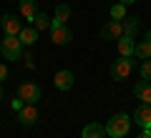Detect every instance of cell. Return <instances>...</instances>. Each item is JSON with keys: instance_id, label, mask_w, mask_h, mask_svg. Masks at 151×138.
I'll use <instances>...</instances> for the list:
<instances>
[{"instance_id": "obj_27", "label": "cell", "mask_w": 151, "mask_h": 138, "mask_svg": "<svg viewBox=\"0 0 151 138\" xmlns=\"http://www.w3.org/2000/svg\"><path fill=\"white\" fill-rule=\"evenodd\" d=\"M144 40H146V43H149V45H151V30L146 33V38H144Z\"/></svg>"}, {"instance_id": "obj_26", "label": "cell", "mask_w": 151, "mask_h": 138, "mask_svg": "<svg viewBox=\"0 0 151 138\" xmlns=\"http://www.w3.org/2000/svg\"><path fill=\"white\" fill-rule=\"evenodd\" d=\"M139 138H151V131H144V133H141Z\"/></svg>"}, {"instance_id": "obj_6", "label": "cell", "mask_w": 151, "mask_h": 138, "mask_svg": "<svg viewBox=\"0 0 151 138\" xmlns=\"http://www.w3.org/2000/svg\"><path fill=\"white\" fill-rule=\"evenodd\" d=\"M101 38L103 40H119V38H124V23L121 20H108L101 28Z\"/></svg>"}, {"instance_id": "obj_1", "label": "cell", "mask_w": 151, "mask_h": 138, "mask_svg": "<svg viewBox=\"0 0 151 138\" xmlns=\"http://www.w3.org/2000/svg\"><path fill=\"white\" fill-rule=\"evenodd\" d=\"M131 116H126V113H116V116L108 118V123L103 128H106V136L108 138H126L131 131Z\"/></svg>"}, {"instance_id": "obj_10", "label": "cell", "mask_w": 151, "mask_h": 138, "mask_svg": "<svg viewBox=\"0 0 151 138\" xmlns=\"http://www.w3.org/2000/svg\"><path fill=\"white\" fill-rule=\"evenodd\" d=\"M0 25L5 30V35H18V33L23 30V23L18 20L15 15H10V13H5V15L0 18Z\"/></svg>"}, {"instance_id": "obj_4", "label": "cell", "mask_w": 151, "mask_h": 138, "mask_svg": "<svg viewBox=\"0 0 151 138\" xmlns=\"http://www.w3.org/2000/svg\"><path fill=\"white\" fill-rule=\"evenodd\" d=\"M18 96L23 98L25 103H38L40 101V85H35V83H20L18 85Z\"/></svg>"}, {"instance_id": "obj_2", "label": "cell", "mask_w": 151, "mask_h": 138, "mask_svg": "<svg viewBox=\"0 0 151 138\" xmlns=\"http://www.w3.org/2000/svg\"><path fill=\"white\" fill-rule=\"evenodd\" d=\"M0 55L5 60H20L23 58V43L18 40V35H5L0 40Z\"/></svg>"}, {"instance_id": "obj_3", "label": "cell", "mask_w": 151, "mask_h": 138, "mask_svg": "<svg viewBox=\"0 0 151 138\" xmlns=\"http://www.w3.org/2000/svg\"><path fill=\"white\" fill-rule=\"evenodd\" d=\"M134 65H136L134 55H131V58H119L111 65V78L113 80H126L131 73H134Z\"/></svg>"}, {"instance_id": "obj_15", "label": "cell", "mask_w": 151, "mask_h": 138, "mask_svg": "<svg viewBox=\"0 0 151 138\" xmlns=\"http://www.w3.org/2000/svg\"><path fill=\"white\" fill-rule=\"evenodd\" d=\"M103 136H106V128L101 123H88L81 131V138H103Z\"/></svg>"}, {"instance_id": "obj_22", "label": "cell", "mask_w": 151, "mask_h": 138, "mask_svg": "<svg viewBox=\"0 0 151 138\" xmlns=\"http://www.w3.org/2000/svg\"><path fill=\"white\" fill-rule=\"evenodd\" d=\"M23 106H25V101H23L20 96H18V98H13V101H10V111H13V113H18V111L23 108Z\"/></svg>"}, {"instance_id": "obj_21", "label": "cell", "mask_w": 151, "mask_h": 138, "mask_svg": "<svg viewBox=\"0 0 151 138\" xmlns=\"http://www.w3.org/2000/svg\"><path fill=\"white\" fill-rule=\"evenodd\" d=\"M141 78H144V80H149V83H151V58L141 63Z\"/></svg>"}, {"instance_id": "obj_17", "label": "cell", "mask_w": 151, "mask_h": 138, "mask_svg": "<svg viewBox=\"0 0 151 138\" xmlns=\"http://www.w3.org/2000/svg\"><path fill=\"white\" fill-rule=\"evenodd\" d=\"M35 0H20V15L25 18L28 23H33L35 20Z\"/></svg>"}, {"instance_id": "obj_12", "label": "cell", "mask_w": 151, "mask_h": 138, "mask_svg": "<svg viewBox=\"0 0 151 138\" xmlns=\"http://www.w3.org/2000/svg\"><path fill=\"white\" fill-rule=\"evenodd\" d=\"M116 48H119V55H121V58H131L134 50H136V40H134V38H129V35H124V38L116 40ZM134 58H136V55H134Z\"/></svg>"}, {"instance_id": "obj_8", "label": "cell", "mask_w": 151, "mask_h": 138, "mask_svg": "<svg viewBox=\"0 0 151 138\" xmlns=\"http://www.w3.org/2000/svg\"><path fill=\"white\" fill-rule=\"evenodd\" d=\"M15 116H18V123H23V126H33V123L38 121V108H35V103H25Z\"/></svg>"}, {"instance_id": "obj_14", "label": "cell", "mask_w": 151, "mask_h": 138, "mask_svg": "<svg viewBox=\"0 0 151 138\" xmlns=\"http://www.w3.org/2000/svg\"><path fill=\"white\" fill-rule=\"evenodd\" d=\"M18 40L23 43V45H35V40H38V30L33 25H23V30L18 33Z\"/></svg>"}, {"instance_id": "obj_7", "label": "cell", "mask_w": 151, "mask_h": 138, "mask_svg": "<svg viewBox=\"0 0 151 138\" xmlns=\"http://www.w3.org/2000/svg\"><path fill=\"white\" fill-rule=\"evenodd\" d=\"M50 40H53L55 45H68V43L73 40V33L65 25H50Z\"/></svg>"}, {"instance_id": "obj_5", "label": "cell", "mask_w": 151, "mask_h": 138, "mask_svg": "<svg viewBox=\"0 0 151 138\" xmlns=\"http://www.w3.org/2000/svg\"><path fill=\"white\" fill-rule=\"evenodd\" d=\"M131 121H136V126H141L144 131H151V106H146V103L136 106V111H134V116H131Z\"/></svg>"}, {"instance_id": "obj_25", "label": "cell", "mask_w": 151, "mask_h": 138, "mask_svg": "<svg viewBox=\"0 0 151 138\" xmlns=\"http://www.w3.org/2000/svg\"><path fill=\"white\" fill-rule=\"evenodd\" d=\"M119 3H121V5H134L136 0H119Z\"/></svg>"}, {"instance_id": "obj_23", "label": "cell", "mask_w": 151, "mask_h": 138, "mask_svg": "<svg viewBox=\"0 0 151 138\" xmlns=\"http://www.w3.org/2000/svg\"><path fill=\"white\" fill-rule=\"evenodd\" d=\"M23 63H25V68H35V58H33V55L30 53H23Z\"/></svg>"}, {"instance_id": "obj_19", "label": "cell", "mask_w": 151, "mask_h": 138, "mask_svg": "<svg viewBox=\"0 0 151 138\" xmlns=\"http://www.w3.org/2000/svg\"><path fill=\"white\" fill-rule=\"evenodd\" d=\"M134 55H136V58H141V60H149V58H151V45H149L146 40H139V43H136Z\"/></svg>"}, {"instance_id": "obj_13", "label": "cell", "mask_w": 151, "mask_h": 138, "mask_svg": "<svg viewBox=\"0 0 151 138\" xmlns=\"http://www.w3.org/2000/svg\"><path fill=\"white\" fill-rule=\"evenodd\" d=\"M70 18V5H65V3H60V5H55V15L50 18V25H65V20Z\"/></svg>"}, {"instance_id": "obj_11", "label": "cell", "mask_w": 151, "mask_h": 138, "mask_svg": "<svg viewBox=\"0 0 151 138\" xmlns=\"http://www.w3.org/2000/svg\"><path fill=\"white\" fill-rule=\"evenodd\" d=\"M134 96L139 98L141 103H146V106H151V83L149 80H136V85H134Z\"/></svg>"}, {"instance_id": "obj_20", "label": "cell", "mask_w": 151, "mask_h": 138, "mask_svg": "<svg viewBox=\"0 0 151 138\" xmlns=\"http://www.w3.org/2000/svg\"><path fill=\"white\" fill-rule=\"evenodd\" d=\"M124 18H126V5L116 3V5L111 8V20H124Z\"/></svg>"}, {"instance_id": "obj_24", "label": "cell", "mask_w": 151, "mask_h": 138, "mask_svg": "<svg viewBox=\"0 0 151 138\" xmlns=\"http://www.w3.org/2000/svg\"><path fill=\"white\" fill-rule=\"evenodd\" d=\"M8 73H10V70H8V65H5V63H0V83L8 78Z\"/></svg>"}, {"instance_id": "obj_28", "label": "cell", "mask_w": 151, "mask_h": 138, "mask_svg": "<svg viewBox=\"0 0 151 138\" xmlns=\"http://www.w3.org/2000/svg\"><path fill=\"white\" fill-rule=\"evenodd\" d=\"M0 101H3V85H0Z\"/></svg>"}, {"instance_id": "obj_16", "label": "cell", "mask_w": 151, "mask_h": 138, "mask_svg": "<svg viewBox=\"0 0 151 138\" xmlns=\"http://www.w3.org/2000/svg\"><path fill=\"white\" fill-rule=\"evenodd\" d=\"M124 35H129V38H136V33H139V28H141V18H124Z\"/></svg>"}, {"instance_id": "obj_9", "label": "cell", "mask_w": 151, "mask_h": 138, "mask_svg": "<svg viewBox=\"0 0 151 138\" xmlns=\"http://www.w3.org/2000/svg\"><path fill=\"white\" fill-rule=\"evenodd\" d=\"M53 83H55V88H58V90H70V88H73V83H76V78H73L70 70L63 68V70H55Z\"/></svg>"}, {"instance_id": "obj_18", "label": "cell", "mask_w": 151, "mask_h": 138, "mask_svg": "<svg viewBox=\"0 0 151 138\" xmlns=\"http://www.w3.org/2000/svg\"><path fill=\"white\" fill-rule=\"evenodd\" d=\"M50 23H53V20H50V15H45V13H35V20H33L30 25L40 33V30H50Z\"/></svg>"}]
</instances>
